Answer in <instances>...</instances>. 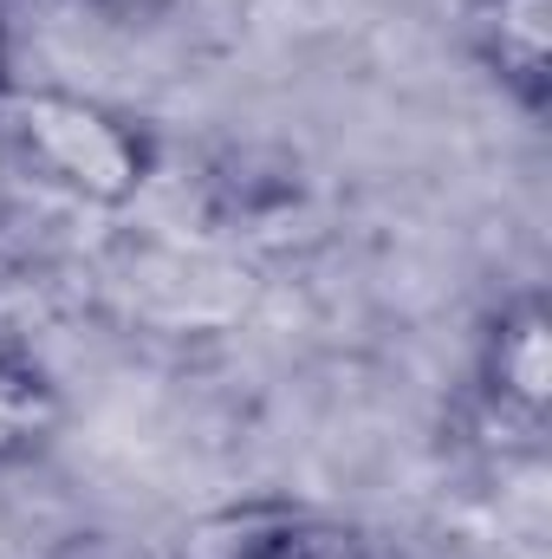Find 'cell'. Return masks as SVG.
Listing matches in <instances>:
<instances>
[{
	"label": "cell",
	"instance_id": "obj_3",
	"mask_svg": "<svg viewBox=\"0 0 552 559\" xmlns=\"http://www.w3.org/2000/svg\"><path fill=\"white\" fill-rule=\"evenodd\" d=\"M189 559H377L358 527L305 508H235L195 527Z\"/></svg>",
	"mask_w": 552,
	"mask_h": 559
},
{
	"label": "cell",
	"instance_id": "obj_6",
	"mask_svg": "<svg viewBox=\"0 0 552 559\" xmlns=\"http://www.w3.org/2000/svg\"><path fill=\"white\" fill-rule=\"evenodd\" d=\"M0 85H7V66H0Z\"/></svg>",
	"mask_w": 552,
	"mask_h": 559
},
{
	"label": "cell",
	"instance_id": "obj_5",
	"mask_svg": "<svg viewBox=\"0 0 552 559\" xmlns=\"http://www.w3.org/2000/svg\"><path fill=\"white\" fill-rule=\"evenodd\" d=\"M59 429V391L13 352H0V462L33 455Z\"/></svg>",
	"mask_w": 552,
	"mask_h": 559
},
{
	"label": "cell",
	"instance_id": "obj_4",
	"mask_svg": "<svg viewBox=\"0 0 552 559\" xmlns=\"http://www.w3.org/2000/svg\"><path fill=\"white\" fill-rule=\"evenodd\" d=\"M468 33L488 72L540 111L552 92V0H468Z\"/></svg>",
	"mask_w": 552,
	"mask_h": 559
},
{
	"label": "cell",
	"instance_id": "obj_1",
	"mask_svg": "<svg viewBox=\"0 0 552 559\" xmlns=\"http://www.w3.org/2000/svg\"><path fill=\"white\" fill-rule=\"evenodd\" d=\"M0 131L65 195L124 209L149 182V138L124 111L59 92V85H0Z\"/></svg>",
	"mask_w": 552,
	"mask_h": 559
},
{
	"label": "cell",
	"instance_id": "obj_2",
	"mask_svg": "<svg viewBox=\"0 0 552 559\" xmlns=\"http://www.w3.org/2000/svg\"><path fill=\"white\" fill-rule=\"evenodd\" d=\"M481 391L501 417L540 429L552 411V319L540 293H520L494 312L481 345Z\"/></svg>",
	"mask_w": 552,
	"mask_h": 559
}]
</instances>
